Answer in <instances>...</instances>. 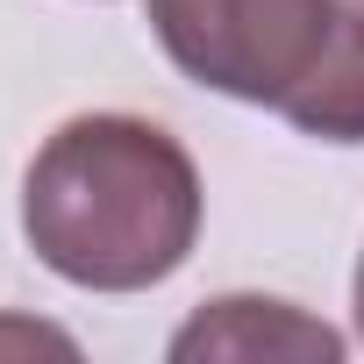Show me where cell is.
<instances>
[{"mask_svg":"<svg viewBox=\"0 0 364 364\" xmlns=\"http://www.w3.org/2000/svg\"><path fill=\"white\" fill-rule=\"evenodd\" d=\"M150 29L193 86L364 143V0H150Z\"/></svg>","mask_w":364,"mask_h":364,"instance_id":"cell-2","label":"cell"},{"mask_svg":"<svg viewBox=\"0 0 364 364\" xmlns=\"http://www.w3.org/2000/svg\"><path fill=\"white\" fill-rule=\"evenodd\" d=\"M171 357H343V336L328 321H307L293 300L229 293L171 336Z\"/></svg>","mask_w":364,"mask_h":364,"instance_id":"cell-3","label":"cell"},{"mask_svg":"<svg viewBox=\"0 0 364 364\" xmlns=\"http://www.w3.org/2000/svg\"><path fill=\"white\" fill-rule=\"evenodd\" d=\"M357 336H364V257H357Z\"/></svg>","mask_w":364,"mask_h":364,"instance_id":"cell-4","label":"cell"},{"mask_svg":"<svg viewBox=\"0 0 364 364\" xmlns=\"http://www.w3.org/2000/svg\"><path fill=\"white\" fill-rule=\"evenodd\" d=\"M29 250L86 293H143L200 243V171L143 114H72L22 178Z\"/></svg>","mask_w":364,"mask_h":364,"instance_id":"cell-1","label":"cell"}]
</instances>
